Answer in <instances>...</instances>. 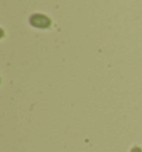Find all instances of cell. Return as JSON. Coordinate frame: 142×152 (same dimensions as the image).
<instances>
[{"instance_id":"cell-1","label":"cell","mask_w":142,"mask_h":152,"mask_svg":"<svg viewBox=\"0 0 142 152\" xmlns=\"http://www.w3.org/2000/svg\"><path fill=\"white\" fill-rule=\"evenodd\" d=\"M30 23L36 28H40V29H47L51 26L50 18H48L45 15H40V13H36L30 17Z\"/></svg>"},{"instance_id":"cell-2","label":"cell","mask_w":142,"mask_h":152,"mask_svg":"<svg viewBox=\"0 0 142 152\" xmlns=\"http://www.w3.org/2000/svg\"><path fill=\"white\" fill-rule=\"evenodd\" d=\"M131 152H142V149L140 148V147H134V148L131 150Z\"/></svg>"}]
</instances>
